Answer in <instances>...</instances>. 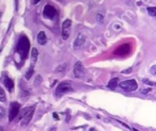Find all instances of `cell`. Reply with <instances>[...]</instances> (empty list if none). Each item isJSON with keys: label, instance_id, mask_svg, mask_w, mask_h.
I'll list each match as a JSON object with an SVG mask.
<instances>
[{"label": "cell", "instance_id": "6da1fadb", "mask_svg": "<svg viewBox=\"0 0 156 131\" xmlns=\"http://www.w3.org/2000/svg\"><path fill=\"white\" fill-rule=\"evenodd\" d=\"M29 48H30V44H29V41H28V38L26 36H21L17 44V46H16V52H17V55H19L21 60H26L27 55H28V51H29Z\"/></svg>", "mask_w": 156, "mask_h": 131}, {"label": "cell", "instance_id": "7a4b0ae2", "mask_svg": "<svg viewBox=\"0 0 156 131\" xmlns=\"http://www.w3.org/2000/svg\"><path fill=\"white\" fill-rule=\"evenodd\" d=\"M120 87L122 90H124L125 92H134L138 89V84L136 80H125V81L121 82L120 83Z\"/></svg>", "mask_w": 156, "mask_h": 131}, {"label": "cell", "instance_id": "3957f363", "mask_svg": "<svg viewBox=\"0 0 156 131\" xmlns=\"http://www.w3.org/2000/svg\"><path fill=\"white\" fill-rule=\"evenodd\" d=\"M71 91H72V86L68 82H61V83L57 86L56 95L57 96H62V95H64V94L68 93V92H71Z\"/></svg>", "mask_w": 156, "mask_h": 131}, {"label": "cell", "instance_id": "277c9868", "mask_svg": "<svg viewBox=\"0 0 156 131\" xmlns=\"http://www.w3.org/2000/svg\"><path fill=\"white\" fill-rule=\"evenodd\" d=\"M19 109H21V106L18 102H12L11 106H10V111H9V120L12 122L15 117L18 115V112H19Z\"/></svg>", "mask_w": 156, "mask_h": 131}, {"label": "cell", "instance_id": "5b68a950", "mask_svg": "<svg viewBox=\"0 0 156 131\" xmlns=\"http://www.w3.org/2000/svg\"><path fill=\"white\" fill-rule=\"evenodd\" d=\"M85 68L81 62H76V64L74 66V76L78 79H83L85 77Z\"/></svg>", "mask_w": 156, "mask_h": 131}, {"label": "cell", "instance_id": "8992f818", "mask_svg": "<svg viewBox=\"0 0 156 131\" xmlns=\"http://www.w3.org/2000/svg\"><path fill=\"white\" fill-rule=\"evenodd\" d=\"M71 27H72V21L70 19H66V21L63 23L62 25V38L63 40H68L70 34H71Z\"/></svg>", "mask_w": 156, "mask_h": 131}, {"label": "cell", "instance_id": "52a82bcc", "mask_svg": "<svg viewBox=\"0 0 156 131\" xmlns=\"http://www.w3.org/2000/svg\"><path fill=\"white\" fill-rule=\"evenodd\" d=\"M43 15H44L46 18L53 19V18L57 15V10L55 9L53 6L46 4V6H45V8H44V11H43Z\"/></svg>", "mask_w": 156, "mask_h": 131}, {"label": "cell", "instance_id": "ba28073f", "mask_svg": "<svg viewBox=\"0 0 156 131\" xmlns=\"http://www.w3.org/2000/svg\"><path fill=\"white\" fill-rule=\"evenodd\" d=\"M33 112H34V108H33L31 111H29V112H28V113H27L23 118H21V127H26V126L29 124V122L31 120V118H32Z\"/></svg>", "mask_w": 156, "mask_h": 131}, {"label": "cell", "instance_id": "9c48e42d", "mask_svg": "<svg viewBox=\"0 0 156 131\" xmlns=\"http://www.w3.org/2000/svg\"><path fill=\"white\" fill-rule=\"evenodd\" d=\"M85 42V38L83 36V34H79L77 36L76 41H75V44H74V47H75V49H79L80 47L83 46V44Z\"/></svg>", "mask_w": 156, "mask_h": 131}, {"label": "cell", "instance_id": "30bf717a", "mask_svg": "<svg viewBox=\"0 0 156 131\" xmlns=\"http://www.w3.org/2000/svg\"><path fill=\"white\" fill-rule=\"evenodd\" d=\"M3 84L6 85V87L8 89L9 92H12L13 89H14V82L9 77H3Z\"/></svg>", "mask_w": 156, "mask_h": 131}, {"label": "cell", "instance_id": "8fae6325", "mask_svg": "<svg viewBox=\"0 0 156 131\" xmlns=\"http://www.w3.org/2000/svg\"><path fill=\"white\" fill-rule=\"evenodd\" d=\"M38 44H41V45H45V44L47 43V38H46V34H45L44 31L38 32Z\"/></svg>", "mask_w": 156, "mask_h": 131}, {"label": "cell", "instance_id": "7c38bea8", "mask_svg": "<svg viewBox=\"0 0 156 131\" xmlns=\"http://www.w3.org/2000/svg\"><path fill=\"white\" fill-rule=\"evenodd\" d=\"M128 47H130L128 45H123V46H121L120 48H119V49L115 51V53H118V55H127V53H128V51H130Z\"/></svg>", "mask_w": 156, "mask_h": 131}, {"label": "cell", "instance_id": "4fadbf2b", "mask_svg": "<svg viewBox=\"0 0 156 131\" xmlns=\"http://www.w3.org/2000/svg\"><path fill=\"white\" fill-rule=\"evenodd\" d=\"M118 82H119V78H113L110 80V82L108 83V87L110 90H115L117 85H118Z\"/></svg>", "mask_w": 156, "mask_h": 131}, {"label": "cell", "instance_id": "5bb4252c", "mask_svg": "<svg viewBox=\"0 0 156 131\" xmlns=\"http://www.w3.org/2000/svg\"><path fill=\"white\" fill-rule=\"evenodd\" d=\"M147 13L150 16H156V6H150L147 8Z\"/></svg>", "mask_w": 156, "mask_h": 131}, {"label": "cell", "instance_id": "9a60e30c", "mask_svg": "<svg viewBox=\"0 0 156 131\" xmlns=\"http://www.w3.org/2000/svg\"><path fill=\"white\" fill-rule=\"evenodd\" d=\"M33 72H34V66L32 65V66L30 67V69L28 70V72H27V74H26V79H27V80H29V79L32 77Z\"/></svg>", "mask_w": 156, "mask_h": 131}, {"label": "cell", "instance_id": "2e32d148", "mask_svg": "<svg viewBox=\"0 0 156 131\" xmlns=\"http://www.w3.org/2000/svg\"><path fill=\"white\" fill-rule=\"evenodd\" d=\"M38 50H36V48H33L32 49V52H31V55H32V62L33 63H36V59H38Z\"/></svg>", "mask_w": 156, "mask_h": 131}, {"label": "cell", "instance_id": "e0dca14e", "mask_svg": "<svg viewBox=\"0 0 156 131\" xmlns=\"http://www.w3.org/2000/svg\"><path fill=\"white\" fill-rule=\"evenodd\" d=\"M6 93H4V91L0 87V101H6Z\"/></svg>", "mask_w": 156, "mask_h": 131}, {"label": "cell", "instance_id": "ac0fdd59", "mask_svg": "<svg viewBox=\"0 0 156 131\" xmlns=\"http://www.w3.org/2000/svg\"><path fill=\"white\" fill-rule=\"evenodd\" d=\"M96 19H97V23H103V21H104L103 14H100V13H97V14H96Z\"/></svg>", "mask_w": 156, "mask_h": 131}, {"label": "cell", "instance_id": "d6986e66", "mask_svg": "<svg viewBox=\"0 0 156 131\" xmlns=\"http://www.w3.org/2000/svg\"><path fill=\"white\" fill-rule=\"evenodd\" d=\"M4 115H6V111H4V109L2 107H0V120L4 117Z\"/></svg>", "mask_w": 156, "mask_h": 131}, {"label": "cell", "instance_id": "ffe728a7", "mask_svg": "<svg viewBox=\"0 0 156 131\" xmlns=\"http://www.w3.org/2000/svg\"><path fill=\"white\" fill-rule=\"evenodd\" d=\"M64 68H65V64H62L61 66H59L58 68L56 69V72L57 73H63V70H64Z\"/></svg>", "mask_w": 156, "mask_h": 131}, {"label": "cell", "instance_id": "44dd1931", "mask_svg": "<svg viewBox=\"0 0 156 131\" xmlns=\"http://www.w3.org/2000/svg\"><path fill=\"white\" fill-rule=\"evenodd\" d=\"M150 73L154 76H156V65H153V66L150 68Z\"/></svg>", "mask_w": 156, "mask_h": 131}, {"label": "cell", "instance_id": "7402d4cb", "mask_svg": "<svg viewBox=\"0 0 156 131\" xmlns=\"http://www.w3.org/2000/svg\"><path fill=\"white\" fill-rule=\"evenodd\" d=\"M143 82H144V83H145V84H149V85H156V82L149 81V80H147V79H144Z\"/></svg>", "mask_w": 156, "mask_h": 131}, {"label": "cell", "instance_id": "603a6c76", "mask_svg": "<svg viewBox=\"0 0 156 131\" xmlns=\"http://www.w3.org/2000/svg\"><path fill=\"white\" fill-rule=\"evenodd\" d=\"M151 91H152V90H151V89H145V90H143V91H142V93H143V94L151 93Z\"/></svg>", "mask_w": 156, "mask_h": 131}, {"label": "cell", "instance_id": "cb8c5ba5", "mask_svg": "<svg viewBox=\"0 0 156 131\" xmlns=\"http://www.w3.org/2000/svg\"><path fill=\"white\" fill-rule=\"evenodd\" d=\"M122 73H123V74H130V73H132V68H128V69H126V70H123Z\"/></svg>", "mask_w": 156, "mask_h": 131}, {"label": "cell", "instance_id": "d4e9b609", "mask_svg": "<svg viewBox=\"0 0 156 131\" xmlns=\"http://www.w3.org/2000/svg\"><path fill=\"white\" fill-rule=\"evenodd\" d=\"M53 118H55V120H59V117H58V114L53 113Z\"/></svg>", "mask_w": 156, "mask_h": 131}, {"label": "cell", "instance_id": "484cf974", "mask_svg": "<svg viewBox=\"0 0 156 131\" xmlns=\"http://www.w3.org/2000/svg\"><path fill=\"white\" fill-rule=\"evenodd\" d=\"M38 1H40V0H34V4H36V3H38Z\"/></svg>", "mask_w": 156, "mask_h": 131}, {"label": "cell", "instance_id": "4316f807", "mask_svg": "<svg viewBox=\"0 0 156 131\" xmlns=\"http://www.w3.org/2000/svg\"><path fill=\"white\" fill-rule=\"evenodd\" d=\"M49 131H56V128H53L51 130H49Z\"/></svg>", "mask_w": 156, "mask_h": 131}, {"label": "cell", "instance_id": "83f0119b", "mask_svg": "<svg viewBox=\"0 0 156 131\" xmlns=\"http://www.w3.org/2000/svg\"><path fill=\"white\" fill-rule=\"evenodd\" d=\"M0 131H3V128H2V127H0Z\"/></svg>", "mask_w": 156, "mask_h": 131}, {"label": "cell", "instance_id": "f1b7e54d", "mask_svg": "<svg viewBox=\"0 0 156 131\" xmlns=\"http://www.w3.org/2000/svg\"><path fill=\"white\" fill-rule=\"evenodd\" d=\"M90 131H94V129H91V130H90Z\"/></svg>", "mask_w": 156, "mask_h": 131}, {"label": "cell", "instance_id": "f546056e", "mask_svg": "<svg viewBox=\"0 0 156 131\" xmlns=\"http://www.w3.org/2000/svg\"><path fill=\"white\" fill-rule=\"evenodd\" d=\"M57 1H62V0H57Z\"/></svg>", "mask_w": 156, "mask_h": 131}]
</instances>
